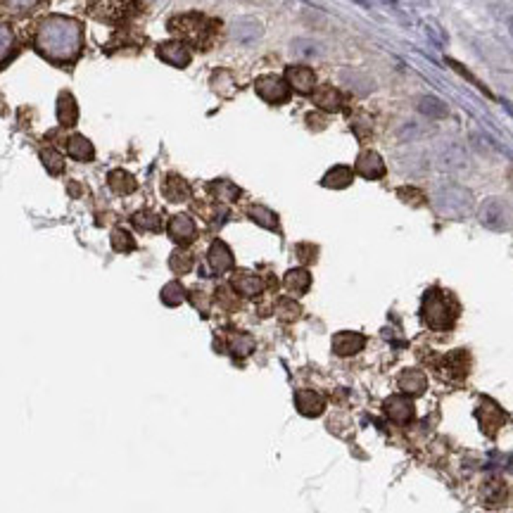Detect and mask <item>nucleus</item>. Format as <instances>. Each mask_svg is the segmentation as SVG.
I'll return each instance as SVG.
<instances>
[{"label": "nucleus", "mask_w": 513, "mask_h": 513, "mask_svg": "<svg viewBox=\"0 0 513 513\" xmlns=\"http://www.w3.org/2000/svg\"><path fill=\"white\" fill-rule=\"evenodd\" d=\"M34 45L41 55L52 62H71L83 48V29L71 17L48 15L36 27Z\"/></svg>", "instance_id": "1"}, {"label": "nucleus", "mask_w": 513, "mask_h": 513, "mask_svg": "<svg viewBox=\"0 0 513 513\" xmlns=\"http://www.w3.org/2000/svg\"><path fill=\"white\" fill-rule=\"evenodd\" d=\"M458 307L456 302L444 295L440 288H430L423 295V304H421V316L428 328L433 330H449L456 321Z\"/></svg>", "instance_id": "2"}, {"label": "nucleus", "mask_w": 513, "mask_h": 513, "mask_svg": "<svg viewBox=\"0 0 513 513\" xmlns=\"http://www.w3.org/2000/svg\"><path fill=\"white\" fill-rule=\"evenodd\" d=\"M169 31L192 45H207L209 36L214 31V24L204 15L190 12V15H178L174 20H169Z\"/></svg>", "instance_id": "3"}, {"label": "nucleus", "mask_w": 513, "mask_h": 513, "mask_svg": "<svg viewBox=\"0 0 513 513\" xmlns=\"http://www.w3.org/2000/svg\"><path fill=\"white\" fill-rule=\"evenodd\" d=\"M473 195L463 185L447 183L435 190V207L444 216H466L473 212Z\"/></svg>", "instance_id": "4"}, {"label": "nucleus", "mask_w": 513, "mask_h": 513, "mask_svg": "<svg viewBox=\"0 0 513 513\" xmlns=\"http://www.w3.org/2000/svg\"><path fill=\"white\" fill-rule=\"evenodd\" d=\"M478 219L487 231L504 233L513 226V209L502 197H487L478 207Z\"/></svg>", "instance_id": "5"}, {"label": "nucleus", "mask_w": 513, "mask_h": 513, "mask_svg": "<svg viewBox=\"0 0 513 513\" xmlns=\"http://www.w3.org/2000/svg\"><path fill=\"white\" fill-rule=\"evenodd\" d=\"M138 8L136 0H88V10L102 22H122L134 15Z\"/></svg>", "instance_id": "6"}, {"label": "nucleus", "mask_w": 513, "mask_h": 513, "mask_svg": "<svg viewBox=\"0 0 513 513\" xmlns=\"http://www.w3.org/2000/svg\"><path fill=\"white\" fill-rule=\"evenodd\" d=\"M290 86L286 83V78L276 76V74H264L255 81V90L262 100H267L269 105H283L290 98Z\"/></svg>", "instance_id": "7"}, {"label": "nucleus", "mask_w": 513, "mask_h": 513, "mask_svg": "<svg viewBox=\"0 0 513 513\" xmlns=\"http://www.w3.org/2000/svg\"><path fill=\"white\" fill-rule=\"evenodd\" d=\"M437 169L447 174H466L470 169V155L468 150L458 143H449L437 153Z\"/></svg>", "instance_id": "8"}, {"label": "nucleus", "mask_w": 513, "mask_h": 513, "mask_svg": "<svg viewBox=\"0 0 513 513\" xmlns=\"http://www.w3.org/2000/svg\"><path fill=\"white\" fill-rule=\"evenodd\" d=\"M157 57L178 69L190 64V50L185 48L183 41H164V43H160L157 45Z\"/></svg>", "instance_id": "9"}, {"label": "nucleus", "mask_w": 513, "mask_h": 513, "mask_svg": "<svg viewBox=\"0 0 513 513\" xmlns=\"http://www.w3.org/2000/svg\"><path fill=\"white\" fill-rule=\"evenodd\" d=\"M478 421H480V428H482V433L485 435H497V430L504 426V421H506V414L502 412V409L497 407L494 402L490 400H485L480 404V409H478Z\"/></svg>", "instance_id": "10"}, {"label": "nucleus", "mask_w": 513, "mask_h": 513, "mask_svg": "<svg viewBox=\"0 0 513 513\" xmlns=\"http://www.w3.org/2000/svg\"><path fill=\"white\" fill-rule=\"evenodd\" d=\"M286 83L297 93H311L316 88V74L309 67H302V64H293L286 69Z\"/></svg>", "instance_id": "11"}, {"label": "nucleus", "mask_w": 513, "mask_h": 513, "mask_svg": "<svg viewBox=\"0 0 513 513\" xmlns=\"http://www.w3.org/2000/svg\"><path fill=\"white\" fill-rule=\"evenodd\" d=\"M357 174L368 181H376L385 176V162L376 150H364L357 157Z\"/></svg>", "instance_id": "12"}, {"label": "nucleus", "mask_w": 513, "mask_h": 513, "mask_svg": "<svg viewBox=\"0 0 513 513\" xmlns=\"http://www.w3.org/2000/svg\"><path fill=\"white\" fill-rule=\"evenodd\" d=\"M169 235H171V240H174V243H178V245L190 243V240L197 235L195 221H192L188 214L171 216V221H169Z\"/></svg>", "instance_id": "13"}, {"label": "nucleus", "mask_w": 513, "mask_h": 513, "mask_svg": "<svg viewBox=\"0 0 513 513\" xmlns=\"http://www.w3.org/2000/svg\"><path fill=\"white\" fill-rule=\"evenodd\" d=\"M207 264L214 274H226V271L233 267V252L228 250L226 243L214 240L212 247H209V252H207Z\"/></svg>", "instance_id": "14"}, {"label": "nucleus", "mask_w": 513, "mask_h": 513, "mask_svg": "<svg viewBox=\"0 0 513 513\" xmlns=\"http://www.w3.org/2000/svg\"><path fill=\"white\" fill-rule=\"evenodd\" d=\"M364 345H366V337L359 333H352V330L337 333L333 337V349H335V354H340V357H352V354L361 352Z\"/></svg>", "instance_id": "15"}, {"label": "nucleus", "mask_w": 513, "mask_h": 513, "mask_svg": "<svg viewBox=\"0 0 513 513\" xmlns=\"http://www.w3.org/2000/svg\"><path fill=\"white\" fill-rule=\"evenodd\" d=\"M385 414H388L390 421L395 423H409L414 419V404L407 400V397H390L385 402Z\"/></svg>", "instance_id": "16"}, {"label": "nucleus", "mask_w": 513, "mask_h": 513, "mask_svg": "<svg viewBox=\"0 0 513 513\" xmlns=\"http://www.w3.org/2000/svg\"><path fill=\"white\" fill-rule=\"evenodd\" d=\"M311 100H314V105L318 107V110H323V112H337L342 107V95H340V90L333 88V86H321V88H316L311 93Z\"/></svg>", "instance_id": "17"}, {"label": "nucleus", "mask_w": 513, "mask_h": 513, "mask_svg": "<svg viewBox=\"0 0 513 513\" xmlns=\"http://www.w3.org/2000/svg\"><path fill=\"white\" fill-rule=\"evenodd\" d=\"M295 404H297V412L302 416H321L325 409L323 397L316 395L314 390H300L297 397H295Z\"/></svg>", "instance_id": "18"}, {"label": "nucleus", "mask_w": 513, "mask_h": 513, "mask_svg": "<svg viewBox=\"0 0 513 513\" xmlns=\"http://www.w3.org/2000/svg\"><path fill=\"white\" fill-rule=\"evenodd\" d=\"M231 36L240 43H252L262 36V24L257 20H250V17H243V20H235L231 24Z\"/></svg>", "instance_id": "19"}, {"label": "nucleus", "mask_w": 513, "mask_h": 513, "mask_svg": "<svg viewBox=\"0 0 513 513\" xmlns=\"http://www.w3.org/2000/svg\"><path fill=\"white\" fill-rule=\"evenodd\" d=\"M162 192L169 202H183L190 197V185L185 178L176 176V174H169L164 178V185H162Z\"/></svg>", "instance_id": "20"}, {"label": "nucleus", "mask_w": 513, "mask_h": 513, "mask_svg": "<svg viewBox=\"0 0 513 513\" xmlns=\"http://www.w3.org/2000/svg\"><path fill=\"white\" fill-rule=\"evenodd\" d=\"M233 288L245 297H257L264 290V281L257 274H250V271H238L233 276Z\"/></svg>", "instance_id": "21"}, {"label": "nucleus", "mask_w": 513, "mask_h": 513, "mask_svg": "<svg viewBox=\"0 0 513 513\" xmlns=\"http://www.w3.org/2000/svg\"><path fill=\"white\" fill-rule=\"evenodd\" d=\"M428 388V378L421 368H407L400 373V390L407 395H421Z\"/></svg>", "instance_id": "22"}, {"label": "nucleus", "mask_w": 513, "mask_h": 513, "mask_svg": "<svg viewBox=\"0 0 513 513\" xmlns=\"http://www.w3.org/2000/svg\"><path fill=\"white\" fill-rule=\"evenodd\" d=\"M78 119V110H76V100L69 90H62L57 98V122L62 126H74Z\"/></svg>", "instance_id": "23"}, {"label": "nucleus", "mask_w": 513, "mask_h": 513, "mask_svg": "<svg viewBox=\"0 0 513 513\" xmlns=\"http://www.w3.org/2000/svg\"><path fill=\"white\" fill-rule=\"evenodd\" d=\"M352 181H354V171H352V169L337 164V167H333V169H330V171L321 178V185H325V188H335V190H340V188H347V185H352Z\"/></svg>", "instance_id": "24"}, {"label": "nucleus", "mask_w": 513, "mask_h": 513, "mask_svg": "<svg viewBox=\"0 0 513 513\" xmlns=\"http://www.w3.org/2000/svg\"><path fill=\"white\" fill-rule=\"evenodd\" d=\"M283 286H286L288 290L295 293V295L307 293V290H309V286H311L309 271H307V269H290L286 274V279H283Z\"/></svg>", "instance_id": "25"}, {"label": "nucleus", "mask_w": 513, "mask_h": 513, "mask_svg": "<svg viewBox=\"0 0 513 513\" xmlns=\"http://www.w3.org/2000/svg\"><path fill=\"white\" fill-rule=\"evenodd\" d=\"M419 112L423 114V117L428 119H442L449 114V107H447V102L444 100H440L435 98V95H423V98L419 100Z\"/></svg>", "instance_id": "26"}, {"label": "nucleus", "mask_w": 513, "mask_h": 513, "mask_svg": "<svg viewBox=\"0 0 513 513\" xmlns=\"http://www.w3.org/2000/svg\"><path fill=\"white\" fill-rule=\"evenodd\" d=\"M107 183H110V188L114 192H119V195H129V192L136 190V178L131 176L129 171H124V169H117V171L110 174V178H107Z\"/></svg>", "instance_id": "27"}, {"label": "nucleus", "mask_w": 513, "mask_h": 513, "mask_svg": "<svg viewBox=\"0 0 513 513\" xmlns=\"http://www.w3.org/2000/svg\"><path fill=\"white\" fill-rule=\"evenodd\" d=\"M67 150L71 155V160H78V162H88L93 160V146H90V141L86 136H71L69 143H67Z\"/></svg>", "instance_id": "28"}, {"label": "nucleus", "mask_w": 513, "mask_h": 513, "mask_svg": "<svg viewBox=\"0 0 513 513\" xmlns=\"http://www.w3.org/2000/svg\"><path fill=\"white\" fill-rule=\"evenodd\" d=\"M247 216H250L255 223H259V226L269 228V231H276V228H279V216L271 212L269 207H264V204H252V207L247 209Z\"/></svg>", "instance_id": "29"}, {"label": "nucleus", "mask_w": 513, "mask_h": 513, "mask_svg": "<svg viewBox=\"0 0 513 513\" xmlns=\"http://www.w3.org/2000/svg\"><path fill=\"white\" fill-rule=\"evenodd\" d=\"M228 349H231V354L235 359H243L247 357V354L255 349V340H252L250 335H243V333H238V335H233L231 340H228Z\"/></svg>", "instance_id": "30"}, {"label": "nucleus", "mask_w": 513, "mask_h": 513, "mask_svg": "<svg viewBox=\"0 0 513 513\" xmlns=\"http://www.w3.org/2000/svg\"><path fill=\"white\" fill-rule=\"evenodd\" d=\"M504 497H506V487L502 485V482L492 480L482 487V499H485L487 506H502Z\"/></svg>", "instance_id": "31"}, {"label": "nucleus", "mask_w": 513, "mask_h": 513, "mask_svg": "<svg viewBox=\"0 0 513 513\" xmlns=\"http://www.w3.org/2000/svg\"><path fill=\"white\" fill-rule=\"evenodd\" d=\"M131 221H134V226L136 228H141V231H160L162 228V219L157 216L155 212H136L134 216H131Z\"/></svg>", "instance_id": "32"}, {"label": "nucleus", "mask_w": 513, "mask_h": 513, "mask_svg": "<svg viewBox=\"0 0 513 513\" xmlns=\"http://www.w3.org/2000/svg\"><path fill=\"white\" fill-rule=\"evenodd\" d=\"M212 90H216L219 95H233L235 93V81H233V76L228 74V71H223L219 69L216 74L212 76Z\"/></svg>", "instance_id": "33"}, {"label": "nucleus", "mask_w": 513, "mask_h": 513, "mask_svg": "<svg viewBox=\"0 0 513 513\" xmlns=\"http://www.w3.org/2000/svg\"><path fill=\"white\" fill-rule=\"evenodd\" d=\"M41 160H43L45 169L50 174H62L64 171V160L55 148H43L41 150Z\"/></svg>", "instance_id": "34"}, {"label": "nucleus", "mask_w": 513, "mask_h": 513, "mask_svg": "<svg viewBox=\"0 0 513 513\" xmlns=\"http://www.w3.org/2000/svg\"><path fill=\"white\" fill-rule=\"evenodd\" d=\"M185 300V290H183V286H181L178 281H171V283H167L164 286V290H162V302L169 307H176L181 304V302Z\"/></svg>", "instance_id": "35"}, {"label": "nucleus", "mask_w": 513, "mask_h": 513, "mask_svg": "<svg viewBox=\"0 0 513 513\" xmlns=\"http://www.w3.org/2000/svg\"><path fill=\"white\" fill-rule=\"evenodd\" d=\"M12 48H15V34H12V29L8 24L0 20V64L10 57Z\"/></svg>", "instance_id": "36"}, {"label": "nucleus", "mask_w": 513, "mask_h": 513, "mask_svg": "<svg viewBox=\"0 0 513 513\" xmlns=\"http://www.w3.org/2000/svg\"><path fill=\"white\" fill-rule=\"evenodd\" d=\"M192 262H195V259H192L188 250H176L171 255V259H169V267L176 271V274H188L192 269Z\"/></svg>", "instance_id": "37"}, {"label": "nucleus", "mask_w": 513, "mask_h": 513, "mask_svg": "<svg viewBox=\"0 0 513 513\" xmlns=\"http://www.w3.org/2000/svg\"><path fill=\"white\" fill-rule=\"evenodd\" d=\"M36 5H41V0H0V8L15 12V15H24V12L34 10Z\"/></svg>", "instance_id": "38"}, {"label": "nucleus", "mask_w": 513, "mask_h": 513, "mask_svg": "<svg viewBox=\"0 0 513 513\" xmlns=\"http://www.w3.org/2000/svg\"><path fill=\"white\" fill-rule=\"evenodd\" d=\"M112 245L117 252H131L134 250V238L129 235V231L124 228H114L112 231Z\"/></svg>", "instance_id": "39"}, {"label": "nucleus", "mask_w": 513, "mask_h": 513, "mask_svg": "<svg viewBox=\"0 0 513 513\" xmlns=\"http://www.w3.org/2000/svg\"><path fill=\"white\" fill-rule=\"evenodd\" d=\"M300 304L295 300H288V297H283L279 302V316L283 318V321H295V318H300Z\"/></svg>", "instance_id": "40"}, {"label": "nucleus", "mask_w": 513, "mask_h": 513, "mask_svg": "<svg viewBox=\"0 0 513 513\" xmlns=\"http://www.w3.org/2000/svg\"><path fill=\"white\" fill-rule=\"evenodd\" d=\"M212 190L226 202H233V200H238V197H240V188H235V185L228 183V181H216V183L212 185Z\"/></svg>", "instance_id": "41"}, {"label": "nucleus", "mask_w": 513, "mask_h": 513, "mask_svg": "<svg viewBox=\"0 0 513 513\" xmlns=\"http://www.w3.org/2000/svg\"><path fill=\"white\" fill-rule=\"evenodd\" d=\"M447 64H449V67H451V69H454V71H458V74H461L463 78H468V81H470V83H473V86H478V88L482 90V93H485V95H487V98H492V93H490V90H487V86H485V83H480V81H478V78H475V76H473V74H470V71H468L466 67H463V64H458V62H456V59H447Z\"/></svg>", "instance_id": "42"}, {"label": "nucleus", "mask_w": 513, "mask_h": 513, "mask_svg": "<svg viewBox=\"0 0 513 513\" xmlns=\"http://www.w3.org/2000/svg\"><path fill=\"white\" fill-rule=\"evenodd\" d=\"M397 195H400L407 204H412V207L423 204V195H421V190H416V188H400L397 190Z\"/></svg>", "instance_id": "43"}, {"label": "nucleus", "mask_w": 513, "mask_h": 513, "mask_svg": "<svg viewBox=\"0 0 513 513\" xmlns=\"http://www.w3.org/2000/svg\"><path fill=\"white\" fill-rule=\"evenodd\" d=\"M293 50L297 52V55H304V57L318 55V45L309 43V41H295V43H293Z\"/></svg>", "instance_id": "44"}, {"label": "nucleus", "mask_w": 513, "mask_h": 513, "mask_svg": "<svg viewBox=\"0 0 513 513\" xmlns=\"http://www.w3.org/2000/svg\"><path fill=\"white\" fill-rule=\"evenodd\" d=\"M316 255H318V250L314 245H300L297 247V257L307 264H311L314 259H316Z\"/></svg>", "instance_id": "45"}, {"label": "nucleus", "mask_w": 513, "mask_h": 513, "mask_svg": "<svg viewBox=\"0 0 513 513\" xmlns=\"http://www.w3.org/2000/svg\"><path fill=\"white\" fill-rule=\"evenodd\" d=\"M219 300H221V304L226 307V309H235V307H238V297H235V295L228 290V288H221V290H219Z\"/></svg>", "instance_id": "46"}, {"label": "nucleus", "mask_w": 513, "mask_h": 513, "mask_svg": "<svg viewBox=\"0 0 513 513\" xmlns=\"http://www.w3.org/2000/svg\"><path fill=\"white\" fill-rule=\"evenodd\" d=\"M504 107H506V112H509V114H511V117H513V105H511V102H509V100H504Z\"/></svg>", "instance_id": "47"}, {"label": "nucleus", "mask_w": 513, "mask_h": 513, "mask_svg": "<svg viewBox=\"0 0 513 513\" xmlns=\"http://www.w3.org/2000/svg\"><path fill=\"white\" fill-rule=\"evenodd\" d=\"M509 31H511V36H513V17H511V22H509Z\"/></svg>", "instance_id": "48"}, {"label": "nucleus", "mask_w": 513, "mask_h": 513, "mask_svg": "<svg viewBox=\"0 0 513 513\" xmlns=\"http://www.w3.org/2000/svg\"><path fill=\"white\" fill-rule=\"evenodd\" d=\"M509 178H511V185H513V167H511V171H509Z\"/></svg>", "instance_id": "49"}, {"label": "nucleus", "mask_w": 513, "mask_h": 513, "mask_svg": "<svg viewBox=\"0 0 513 513\" xmlns=\"http://www.w3.org/2000/svg\"><path fill=\"white\" fill-rule=\"evenodd\" d=\"M388 3H397V0H388Z\"/></svg>", "instance_id": "50"}]
</instances>
